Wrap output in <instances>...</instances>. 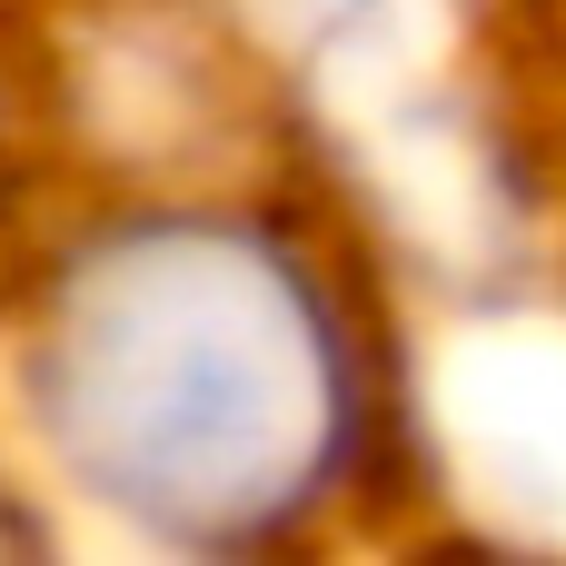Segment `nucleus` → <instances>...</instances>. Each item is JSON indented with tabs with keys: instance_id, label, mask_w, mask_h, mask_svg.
Listing matches in <instances>:
<instances>
[{
	"instance_id": "nucleus-1",
	"label": "nucleus",
	"mask_w": 566,
	"mask_h": 566,
	"mask_svg": "<svg viewBox=\"0 0 566 566\" xmlns=\"http://www.w3.org/2000/svg\"><path fill=\"white\" fill-rule=\"evenodd\" d=\"M10 388L60 488L209 557L298 537L368 448V378L328 269L229 199L80 219L30 269Z\"/></svg>"
}]
</instances>
